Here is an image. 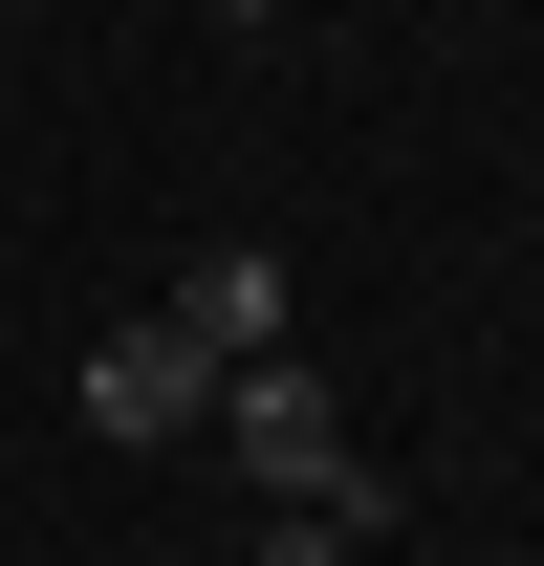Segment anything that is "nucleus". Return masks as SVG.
Here are the masks:
<instances>
[{
  "label": "nucleus",
  "mask_w": 544,
  "mask_h": 566,
  "mask_svg": "<svg viewBox=\"0 0 544 566\" xmlns=\"http://www.w3.org/2000/svg\"><path fill=\"white\" fill-rule=\"evenodd\" d=\"M218 480H240V501H262V523H283V501H348V523H370V501H393V480H370V458H348V415H327V370H305V349H262V370H218Z\"/></svg>",
  "instance_id": "obj_1"
},
{
  "label": "nucleus",
  "mask_w": 544,
  "mask_h": 566,
  "mask_svg": "<svg viewBox=\"0 0 544 566\" xmlns=\"http://www.w3.org/2000/svg\"><path fill=\"white\" fill-rule=\"evenodd\" d=\"M197 415H218V370H197V327H175V305L87 349V436H109V458H175Z\"/></svg>",
  "instance_id": "obj_2"
},
{
  "label": "nucleus",
  "mask_w": 544,
  "mask_h": 566,
  "mask_svg": "<svg viewBox=\"0 0 544 566\" xmlns=\"http://www.w3.org/2000/svg\"><path fill=\"white\" fill-rule=\"evenodd\" d=\"M283 305H305V283H283V240H218V262L175 283V327H197V370H262V349H283Z\"/></svg>",
  "instance_id": "obj_3"
},
{
  "label": "nucleus",
  "mask_w": 544,
  "mask_h": 566,
  "mask_svg": "<svg viewBox=\"0 0 544 566\" xmlns=\"http://www.w3.org/2000/svg\"><path fill=\"white\" fill-rule=\"evenodd\" d=\"M262 566H370V523H348V501H283V523H262Z\"/></svg>",
  "instance_id": "obj_4"
},
{
  "label": "nucleus",
  "mask_w": 544,
  "mask_h": 566,
  "mask_svg": "<svg viewBox=\"0 0 544 566\" xmlns=\"http://www.w3.org/2000/svg\"><path fill=\"white\" fill-rule=\"evenodd\" d=\"M197 22H262V0H197Z\"/></svg>",
  "instance_id": "obj_5"
}]
</instances>
